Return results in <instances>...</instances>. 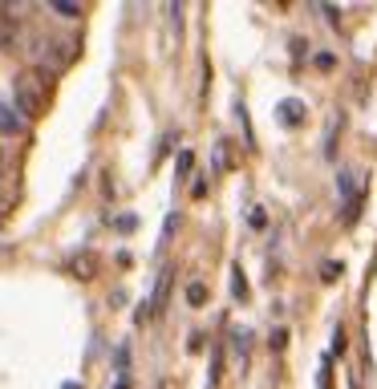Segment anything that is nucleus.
Listing matches in <instances>:
<instances>
[{"mask_svg": "<svg viewBox=\"0 0 377 389\" xmlns=\"http://www.w3.org/2000/svg\"><path fill=\"white\" fill-rule=\"evenodd\" d=\"M53 106V81L41 69L25 65L21 74L13 77V110L25 118V122H41Z\"/></svg>", "mask_w": 377, "mask_h": 389, "instance_id": "obj_1", "label": "nucleus"}, {"mask_svg": "<svg viewBox=\"0 0 377 389\" xmlns=\"http://www.w3.org/2000/svg\"><path fill=\"white\" fill-rule=\"evenodd\" d=\"M29 57H33V69H65V65L77 57V49H81V41L74 37V33H65V29H37L33 37L25 41Z\"/></svg>", "mask_w": 377, "mask_h": 389, "instance_id": "obj_2", "label": "nucleus"}, {"mask_svg": "<svg viewBox=\"0 0 377 389\" xmlns=\"http://www.w3.org/2000/svg\"><path fill=\"white\" fill-rule=\"evenodd\" d=\"M16 41H21V25H16V16L0 4V53L4 49H13Z\"/></svg>", "mask_w": 377, "mask_h": 389, "instance_id": "obj_3", "label": "nucleus"}, {"mask_svg": "<svg viewBox=\"0 0 377 389\" xmlns=\"http://www.w3.org/2000/svg\"><path fill=\"white\" fill-rule=\"evenodd\" d=\"M16 126H21L16 110H13V106H4V101H0V134L9 138V134H16Z\"/></svg>", "mask_w": 377, "mask_h": 389, "instance_id": "obj_4", "label": "nucleus"}, {"mask_svg": "<svg viewBox=\"0 0 377 389\" xmlns=\"http://www.w3.org/2000/svg\"><path fill=\"white\" fill-rule=\"evenodd\" d=\"M166 288H171V272H163V276H159V288H154V304H151V313H163V304H166Z\"/></svg>", "mask_w": 377, "mask_h": 389, "instance_id": "obj_5", "label": "nucleus"}, {"mask_svg": "<svg viewBox=\"0 0 377 389\" xmlns=\"http://www.w3.org/2000/svg\"><path fill=\"white\" fill-rule=\"evenodd\" d=\"M187 300L195 304V308H203V304H207V288H203V284H191V288H187Z\"/></svg>", "mask_w": 377, "mask_h": 389, "instance_id": "obj_6", "label": "nucleus"}, {"mask_svg": "<svg viewBox=\"0 0 377 389\" xmlns=\"http://www.w3.org/2000/svg\"><path fill=\"white\" fill-rule=\"evenodd\" d=\"M53 9H57L61 16H81V9H77V4H69V0H57Z\"/></svg>", "mask_w": 377, "mask_h": 389, "instance_id": "obj_7", "label": "nucleus"}, {"mask_svg": "<svg viewBox=\"0 0 377 389\" xmlns=\"http://www.w3.org/2000/svg\"><path fill=\"white\" fill-rule=\"evenodd\" d=\"M9 256H13V248H0V260H9Z\"/></svg>", "mask_w": 377, "mask_h": 389, "instance_id": "obj_8", "label": "nucleus"}, {"mask_svg": "<svg viewBox=\"0 0 377 389\" xmlns=\"http://www.w3.org/2000/svg\"><path fill=\"white\" fill-rule=\"evenodd\" d=\"M0 223H4V215H0Z\"/></svg>", "mask_w": 377, "mask_h": 389, "instance_id": "obj_9", "label": "nucleus"}]
</instances>
